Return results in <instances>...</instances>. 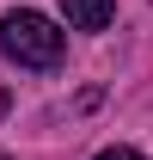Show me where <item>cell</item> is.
<instances>
[{
    "label": "cell",
    "instance_id": "6da1fadb",
    "mask_svg": "<svg viewBox=\"0 0 153 160\" xmlns=\"http://www.w3.org/2000/svg\"><path fill=\"white\" fill-rule=\"evenodd\" d=\"M67 37L55 31V19H43L31 6H12L6 19H0V56L19 62V68H55Z\"/></svg>",
    "mask_w": 153,
    "mask_h": 160
},
{
    "label": "cell",
    "instance_id": "7a4b0ae2",
    "mask_svg": "<svg viewBox=\"0 0 153 160\" xmlns=\"http://www.w3.org/2000/svg\"><path fill=\"white\" fill-rule=\"evenodd\" d=\"M61 12H67L74 31H104L110 12H116V0H61Z\"/></svg>",
    "mask_w": 153,
    "mask_h": 160
},
{
    "label": "cell",
    "instance_id": "3957f363",
    "mask_svg": "<svg viewBox=\"0 0 153 160\" xmlns=\"http://www.w3.org/2000/svg\"><path fill=\"white\" fill-rule=\"evenodd\" d=\"M98 160H147V154H135V148H104Z\"/></svg>",
    "mask_w": 153,
    "mask_h": 160
},
{
    "label": "cell",
    "instance_id": "277c9868",
    "mask_svg": "<svg viewBox=\"0 0 153 160\" xmlns=\"http://www.w3.org/2000/svg\"><path fill=\"white\" fill-rule=\"evenodd\" d=\"M6 111H12V99H6V92H0V117H6Z\"/></svg>",
    "mask_w": 153,
    "mask_h": 160
},
{
    "label": "cell",
    "instance_id": "5b68a950",
    "mask_svg": "<svg viewBox=\"0 0 153 160\" xmlns=\"http://www.w3.org/2000/svg\"><path fill=\"white\" fill-rule=\"evenodd\" d=\"M0 160H6V154H0Z\"/></svg>",
    "mask_w": 153,
    "mask_h": 160
}]
</instances>
